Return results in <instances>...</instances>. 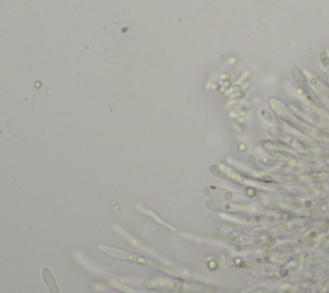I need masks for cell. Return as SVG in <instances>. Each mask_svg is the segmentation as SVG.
Masks as SVG:
<instances>
[{"mask_svg":"<svg viewBox=\"0 0 329 293\" xmlns=\"http://www.w3.org/2000/svg\"><path fill=\"white\" fill-rule=\"evenodd\" d=\"M99 248L104 251L107 255L113 257H119V259L124 260H131V261H136V263L143 264V265H147V266L154 267V269H161V270H170L166 266H163L161 264L156 263V261H152V260L144 259V257L139 256H134V255H130L129 252H125V251H121V249H116L113 247H107V246H99Z\"/></svg>","mask_w":329,"mask_h":293,"instance_id":"cell-1","label":"cell"},{"mask_svg":"<svg viewBox=\"0 0 329 293\" xmlns=\"http://www.w3.org/2000/svg\"><path fill=\"white\" fill-rule=\"evenodd\" d=\"M207 207H210L216 211H248V210H256L254 206H235V205H227V203H220L216 201L207 202Z\"/></svg>","mask_w":329,"mask_h":293,"instance_id":"cell-2","label":"cell"},{"mask_svg":"<svg viewBox=\"0 0 329 293\" xmlns=\"http://www.w3.org/2000/svg\"><path fill=\"white\" fill-rule=\"evenodd\" d=\"M204 194L210 195V197H215V195H220V197H223V198L225 199H241V201H243V197L239 194H233V193H229V192H225V190H221V189H215V188H204L203 189Z\"/></svg>","mask_w":329,"mask_h":293,"instance_id":"cell-3","label":"cell"}]
</instances>
